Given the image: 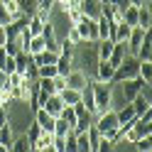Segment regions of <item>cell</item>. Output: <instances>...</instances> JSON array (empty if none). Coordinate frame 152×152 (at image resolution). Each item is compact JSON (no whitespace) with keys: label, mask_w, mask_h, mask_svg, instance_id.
I'll return each instance as SVG.
<instances>
[{"label":"cell","mask_w":152,"mask_h":152,"mask_svg":"<svg viewBox=\"0 0 152 152\" xmlns=\"http://www.w3.org/2000/svg\"><path fill=\"white\" fill-rule=\"evenodd\" d=\"M71 64H74V69H81L88 79H93V76H96V64H98L96 42H79V44H76L74 47Z\"/></svg>","instance_id":"obj_1"},{"label":"cell","mask_w":152,"mask_h":152,"mask_svg":"<svg viewBox=\"0 0 152 152\" xmlns=\"http://www.w3.org/2000/svg\"><path fill=\"white\" fill-rule=\"evenodd\" d=\"M91 91H93V106H96V115L98 113L110 110V96H113V86L108 81H98L91 79Z\"/></svg>","instance_id":"obj_2"},{"label":"cell","mask_w":152,"mask_h":152,"mask_svg":"<svg viewBox=\"0 0 152 152\" xmlns=\"http://www.w3.org/2000/svg\"><path fill=\"white\" fill-rule=\"evenodd\" d=\"M137 64H140V59H137V56L128 54L125 59H123V61L115 66L110 83H118V81H125V79H135V76H137Z\"/></svg>","instance_id":"obj_3"},{"label":"cell","mask_w":152,"mask_h":152,"mask_svg":"<svg viewBox=\"0 0 152 152\" xmlns=\"http://www.w3.org/2000/svg\"><path fill=\"white\" fill-rule=\"evenodd\" d=\"M93 125H96V130L101 132L103 137H108L113 130H118V115H115V110H106V113H98V115H93Z\"/></svg>","instance_id":"obj_4"},{"label":"cell","mask_w":152,"mask_h":152,"mask_svg":"<svg viewBox=\"0 0 152 152\" xmlns=\"http://www.w3.org/2000/svg\"><path fill=\"white\" fill-rule=\"evenodd\" d=\"M74 27L79 30V34H81L83 42H98V27H96V20H91V17H81V20L76 22Z\"/></svg>","instance_id":"obj_5"},{"label":"cell","mask_w":152,"mask_h":152,"mask_svg":"<svg viewBox=\"0 0 152 152\" xmlns=\"http://www.w3.org/2000/svg\"><path fill=\"white\" fill-rule=\"evenodd\" d=\"M79 10L83 12V17L98 20L101 12H103V3H101V0H79Z\"/></svg>","instance_id":"obj_6"},{"label":"cell","mask_w":152,"mask_h":152,"mask_svg":"<svg viewBox=\"0 0 152 152\" xmlns=\"http://www.w3.org/2000/svg\"><path fill=\"white\" fill-rule=\"evenodd\" d=\"M145 27H132V30H130V34H128V39H125V47H128V54H132V56H135L137 54V47H140V42H142V37H145Z\"/></svg>","instance_id":"obj_7"},{"label":"cell","mask_w":152,"mask_h":152,"mask_svg":"<svg viewBox=\"0 0 152 152\" xmlns=\"http://www.w3.org/2000/svg\"><path fill=\"white\" fill-rule=\"evenodd\" d=\"M54 115H52V113H47L44 108H37L34 110V123H37V125H39L44 132H54Z\"/></svg>","instance_id":"obj_8"},{"label":"cell","mask_w":152,"mask_h":152,"mask_svg":"<svg viewBox=\"0 0 152 152\" xmlns=\"http://www.w3.org/2000/svg\"><path fill=\"white\" fill-rule=\"evenodd\" d=\"M88 81H91V79H88L81 69H71L69 74H66V86H71V88H79V91H81Z\"/></svg>","instance_id":"obj_9"},{"label":"cell","mask_w":152,"mask_h":152,"mask_svg":"<svg viewBox=\"0 0 152 152\" xmlns=\"http://www.w3.org/2000/svg\"><path fill=\"white\" fill-rule=\"evenodd\" d=\"M113 71H115V66H113L108 59H98V64H96V76H93V79H98V81H108V83H110Z\"/></svg>","instance_id":"obj_10"},{"label":"cell","mask_w":152,"mask_h":152,"mask_svg":"<svg viewBox=\"0 0 152 152\" xmlns=\"http://www.w3.org/2000/svg\"><path fill=\"white\" fill-rule=\"evenodd\" d=\"M39 108H44L47 113H52V115L56 118V115H59V113H61V108H64V101L59 98V93H52V96L49 98H47L44 103H42V106Z\"/></svg>","instance_id":"obj_11"},{"label":"cell","mask_w":152,"mask_h":152,"mask_svg":"<svg viewBox=\"0 0 152 152\" xmlns=\"http://www.w3.org/2000/svg\"><path fill=\"white\" fill-rule=\"evenodd\" d=\"M137 59L140 61H145V59H152V37H150V30L145 32V37H142V42H140V47H137Z\"/></svg>","instance_id":"obj_12"},{"label":"cell","mask_w":152,"mask_h":152,"mask_svg":"<svg viewBox=\"0 0 152 152\" xmlns=\"http://www.w3.org/2000/svg\"><path fill=\"white\" fill-rule=\"evenodd\" d=\"M52 140H54V132H44L42 130V135L37 137V142L32 145L34 152H52Z\"/></svg>","instance_id":"obj_13"},{"label":"cell","mask_w":152,"mask_h":152,"mask_svg":"<svg viewBox=\"0 0 152 152\" xmlns=\"http://www.w3.org/2000/svg\"><path fill=\"white\" fill-rule=\"evenodd\" d=\"M137 27H152V7L150 5H137Z\"/></svg>","instance_id":"obj_14"},{"label":"cell","mask_w":152,"mask_h":152,"mask_svg":"<svg viewBox=\"0 0 152 152\" xmlns=\"http://www.w3.org/2000/svg\"><path fill=\"white\" fill-rule=\"evenodd\" d=\"M59 98L64 101V106H74V103H79V101H81V91H79V88L66 86V88L59 91Z\"/></svg>","instance_id":"obj_15"},{"label":"cell","mask_w":152,"mask_h":152,"mask_svg":"<svg viewBox=\"0 0 152 152\" xmlns=\"http://www.w3.org/2000/svg\"><path fill=\"white\" fill-rule=\"evenodd\" d=\"M115 115H118V123L120 125H128V123L135 118V110H132V103H123L120 108H115Z\"/></svg>","instance_id":"obj_16"},{"label":"cell","mask_w":152,"mask_h":152,"mask_svg":"<svg viewBox=\"0 0 152 152\" xmlns=\"http://www.w3.org/2000/svg\"><path fill=\"white\" fill-rule=\"evenodd\" d=\"M0 71H3L5 76L15 71V56H12V54H7L3 47H0Z\"/></svg>","instance_id":"obj_17"},{"label":"cell","mask_w":152,"mask_h":152,"mask_svg":"<svg viewBox=\"0 0 152 152\" xmlns=\"http://www.w3.org/2000/svg\"><path fill=\"white\" fill-rule=\"evenodd\" d=\"M130 103H132V110H135V115H142L145 110H150V108H152V101H150V98H145V96H140V93H137V96L132 98Z\"/></svg>","instance_id":"obj_18"},{"label":"cell","mask_w":152,"mask_h":152,"mask_svg":"<svg viewBox=\"0 0 152 152\" xmlns=\"http://www.w3.org/2000/svg\"><path fill=\"white\" fill-rule=\"evenodd\" d=\"M86 135H88V152H98V145H101V132L96 130V125H88L86 128Z\"/></svg>","instance_id":"obj_19"},{"label":"cell","mask_w":152,"mask_h":152,"mask_svg":"<svg viewBox=\"0 0 152 152\" xmlns=\"http://www.w3.org/2000/svg\"><path fill=\"white\" fill-rule=\"evenodd\" d=\"M12 140H15V132H12V128H10V123H3V125H0V145H5L7 152H10Z\"/></svg>","instance_id":"obj_20"},{"label":"cell","mask_w":152,"mask_h":152,"mask_svg":"<svg viewBox=\"0 0 152 152\" xmlns=\"http://www.w3.org/2000/svg\"><path fill=\"white\" fill-rule=\"evenodd\" d=\"M42 49H44V37H42V34H32L30 42H27V49H25V52L34 56V54H39Z\"/></svg>","instance_id":"obj_21"},{"label":"cell","mask_w":152,"mask_h":152,"mask_svg":"<svg viewBox=\"0 0 152 152\" xmlns=\"http://www.w3.org/2000/svg\"><path fill=\"white\" fill-rule=\"evenodd\" d=\"M32 147H30V140H27V135L22 132L20 137H15L12 140V145H10V152H30Z\"/></svg>","instance_id":"obj_22"},{"label":"cell","mask_w":152,"mask_h":152,"mask_svg":"<svg viewBox=\"0 0 152 152\" xmlns=\"http://www.w3.org/2000/svg\"><path fill=\"white\" fill-rule=\"evenodd\" d=\"M17 3V7H20V12L22 15H34V10H37V5H39V0H15Z\"/></svg>","instance_id":"obj_23"},{"label":"cell","mask_w":152,"mask_h":152,"mask_svg":"<svg viewBox=\"0 0 152 152\" xmlns=\"http://www.w3.org/2000/svg\"><path fill=\"white\" fill-rule=\"evenodd\" d=\"M47 20H42V17L37 15H30V20H27V30H30V34H42V27H44Z\"/></svg>","instance_id":"obj_24"},{"label":"cell","mask_w":152,"mask_h":152,"mask_svg":"<svg viewBox=\"0 0 152 152\" xmlns=\"http://www.w3.org/2000/svg\"><path fill=\"white\" fill-rule=\"evenodd\" d=\"M54 76H56L54 64H39L37 66V79H54Z\"/></svg>","instance_id":"obj_25"},{"label":"cell","mask_w":152,"mask_h":152,"mask_svg":"<svg viewBox=\"0 0 152 152\" xmlns=\"http://www.w3.org/2000/svg\"><path fill=\"white\" fill-rule=\"evenodd\" d=\"M25 135H27V140H30V147H32L34 142H37V137L42 135V128H39V125H37V123L32 120L30 125H27V130H25Z\"/></svg>","instance_id":"obj_26"},{"label":"cell","mask_w":152,"mask_h":152,"mask_svg":"<svg viewBox=\"0 0 152 152\" xmlns=\"http://www.w3.org/2000/svg\"><path fill=\"white\" fill-rule=\"evenodd\" d=\"M64 42H69L71 47H76L79 42H83V39H81V34H79V30H76L74 25H69V27H66V37H64Z\"/></svg>","instance_id":"obj_27"},{"label":"cell","mask_w":152,"mask_h":152,"mask_svg":"<svg viewBox=\"0 0 152 152\" xmlns=\"http://www.w3.org/2000/svg\"><path fill=\"white\" fill-rule=\"evenodd\" d=\"M76 152H88V135H86V130L76 132Z\"/></svg>","instance_id":"obj_28"},{"label":"cell","mask_w":152,"mask_h":152,"mask_svg":"<svg viewBox=\"0 0 152 152\" xmlns=\"http://www.w3.org/2000/svg\"><path fill=\"white\" fill-rule=\"evenodd\" d=\"M132 145H135V150H137V152H150V150H152V137H150V135H145V137L135 140Z\"/></svg>","instance_id":"obj_29"},{"label":"cell","mask_w":152,"mask_h":152,"mask_svg":"<svg viewBox=\"0 0 152 152\" xmlns=\"http://www.w3.org/2000/svg\"><path fill=\"white\" fill-rule=\"evenodd\" d=\"M59 115H61V118H64V120H66V123H69V125L74 128V123H76V113H74V106H64Z\"/></svg>","instance_id":"obj_30"},{"label":"cell","mask_w":152,"mask_h":152,"mask_svg":"<svg viewBox=\"0 0 152 152\" xmlns=\"http://www.w3.org/2000/svg\"><path fill=\"white\" fill-rule=\"evenodd\" d=\"M3 49H5L7 54H12V56H15V54H20V52H22V47H20V42H17V39H7V42L3 44Z\"/></svg>","instance_id":"obj_31"},{"label":"cell","mask_w":152,"mask_h":152,"mask_svg":"<svg viewBox=\"0 0 152 152\" xmlns=\"http://www.w3.org/2000/svg\"><path fill=\"white\" fill-rule=\"evenodd\" d=\"M12 22V15H10V10H7V5L5 3H0V25H10Z\"/></svg>","instance_id":"obj_32"},{"label":"cell","mask_w":152,"mask_h":152,"mask_svg":"<svg viewBox=\"0 0 152 152\" xmlns=\"http://www.w3.org/2000/svg\"><path fill=\"white\" fill-rule=\"evenodd\" d=\"M52 83H54V91L59 93L61 88H66V76H64V74H56L54 79H52Z\"/></svg>","instance_id":"obj_33"},{"label":"cell","mask_w":152,"mask_h":152,"mask_svg":"<svg viewBox=\"0 0 152 152\" xmlns=\"http://www.w3.org/2000/svg\"><path fill=\"white\" fill-rule=\"evenodd\" d=\"M110 5H115V7H123V10H125V7L130 5V0H108Z\"/></svg>","instance_id":"obj_34"},{"label":"cell","mask_w":152,"mask_h":152,"mask_svg":"<svg viewBox=\"0 0 152 152\" xmlns=\"http://www.w3.org/2000/svg\"><path fill=\"white\" fill-rule=\"evenodd\" d=\"M3 123H7V106L5 103L0 106V125H3Z\"/></svg>","instance_id":"obj_35"},{"label":"cell","mask_w":152,"mask_h":152,"mask_svg":"<svg viewBox=\"0 0 152 152\" xmlns=\"http://www.w3.org/2000/svg\"><path fill=\"white\" fill-rule=\"evenodd\" d=\"M5 42H7V34H5V27L0 25V47H3Z\"/></svg>","instance_id":"obj_36"},{"label":"cell","mask_w":152,"mask_h":152,"mask_svg":"<svg viewBox=\"0 0 152 152\" xmlns=\"http://www.w3.org/2000/svg\"><path fill=\"white\" fill-rule=\"evenodd\" d=\"M3 103H7V91L0 88V106H3Z\"/></svg>","instance_id":"obj_37"},{"label":"cell","mask_w":152,"mask_h":152,"mask_svg":"<svg viewBox=\"0 0 152 152\" xmlns=\"http://www.w3.org/2000/svg\"><path fill=\"white\" fill-rule=\"evenodd\" d=\"M3 83H5V74L0 71V88H3Z\"/></svg>","instance_id":"obj_38"},{"label":"cell","mask_w":152,"mask_h":152,"mask_svg":"<svg viewBox=\"0 0 152 152\" xmlns=\"http://www.w3.org/2000/svg\"><path fill=\"white\" fill-rule=\"evenodd\" d=\"M101 3H108V0H101Z\"/></svg>","instance_id":"obj_39"},{"label":"cell","mask_w":152,"mask_h":152,"mask_svg":"<svg viewBox=\"0 0 152 152\" xmlns=\"http://www.w3.org/2000/svg\"><path fill=\"white\" fill-rule=\"evenodd\" d=\"M56 3H64V0H56Z\"/></svg>","instance_id":"obj_40"}]
</instances>
